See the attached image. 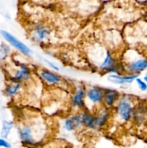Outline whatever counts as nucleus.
<instances>
[{"mask_svg":"<svg viewBox=\"0 0 147 148\" xmlns=\"http://www.w3.org/2000/svg\"><path fill=\"white\" fill-rule=\"evenodd\" d=\"M0 147L10 148L11 147V144L5 138L1 137L0 138Z\"/></svg>","mask_w":147,"mask_h":148,"instance_id":"4be33fe9","label":"nucleus"},{"mask_svg":"<svg viewBox=\"0 0 147 148\" xmlns=\"http://www.w3.org/2000/svg\"><path fill=\"white\" fill-rule=\"evenodd\" d=\"M10 50V49L9 48V46L3 43L1 46V49H0V56H1L2 58H4L5 56H7Z\"/></svg>","mask_w":147,"mask_h":148,"instance_id":"aec40b11","label":"nucleus"},{"mask_svg":"<svg viewBox=\"0 0 147 148\" xmlns=\"http://www.w3.org/2000/svg\"><path fill=\"white\" fill-rule=\"evenodd\" d=\"M35 1H40V2H43V1H46V0H35Z\"/></svg>","mask_w":147,"mask_h":148,"instance_id":"393cba45","label":"nucleus"},{"mask_svg":"<svg viewBox=\"0 0 147 148\" xmlns=\"http://www.w3.org/2000/svg\"><path fill=\"white\" fill-rule=\"evenodd\" d=\"M120 96L119 91L115 89H105L103 106L112 109Z\"/></svg>","mask_w":147,"mask_h":148,"instance_id":"dca6fc26","label":"nucleus"},{"mask_svg":"<svg viewBox=\"0 0 147 148\" xmlns=\"http://www.w3.org/2000/svg\"><path fill=\"white\" fill-rule=\"evenodd\" d=\"M24 85V84L20 82L8 79L4 89V95L10 99H16L22 93Z\"/></svg>","mask_w":147,"mask_h":148,"instance_id":"f8f14e48","label":"nucleus"},{"mask_svg":"<svg viewBox=\"0 0 147 148\" xmlns=\"http://www.w3.org/2000/svg\"><path fill=\"white\" fill-rule=\"evenodd\" d=\"M105 38V44L113 51L120 49L121 45H122V37L117 30H109L106 33Z\"/></svg>","mask_w":147,"mask_h":148,"instance_id":"4468645a","label":"nucleus"},{"mask_svg":"<svg viewBox=\"0 0 147 148\" xmlns=\"http://www.w3.org/2000/svg\"><path fill=\"white\" fill-rule=\"evenodd\" d=\"M138 75L134 74H110L107 77L108 82L118 85H125V84H131L135 80Z\"/></svg>","mask_w":147,"mask_h":148,"instance_id":"2eb2a0df","label":"nucleus"},{"mask_svg":"<svg viewBox=\"0 0 147 148\" xmlns=\"http://www.w3.org/2000/svg\"><path fill=\"white\" fill-rule=\"evenodd\" d=\"M20 142L26 146H35L43 143L48 134L45 118L39 114H32L21 120L17 127Z\"/></svg>","mask_w":147,"mask_h":148,"instance_id":"f03ea898","label":"nucleus"},{"mask_svg":"<svg viewBox=\"0 0 147 148\" xmlns=\"http://www.w3.org/2000/svg\"><path fill=\"white\" fill-rule=\"evenodd\" d=\"M112 109L106 108L105 106L95 111V130H99L104 128L108 125L109 120L112 115Z\"/></svg>","mask_w":147,"mask_h":148,"instance_id":"ddd939ff","label":"nucleus"},{"mask_svg":"<svg viewBox=\"0 0 147 148\" xmlns=\"http://www.w3.org/2000/svg\"><path fill=\"white\" fill-rule=\"evenodd\" d=\"M8 79L17 81L23 84L28 83L32 80L33 72L31 68L22 62H13L12 65H7Z\"/></svg>","mask_w":147,"mask_h":148,"instance_id":"39448f33","label":"nucleus"},{"mask_svg":"<svg viewBox=\"0 0 147 148\" xmlns=\"http://www.w3.org/2000/svg\"><path fill=\"white\" fill-rule=\"evenodd\" d=\"M44 62L46 64L48 65V66H49V67L51 68L53 70L56 71V72H59V69H59V66H57L56 64H54L53 62H50V61L48 60V59H44Z\"/></svg>","mask_w":147,"mask_h":148,"instance_id":"412c9836","label":"nucleus"},{"mask_svg":"<svg viewBox=\"0 0 147 148\" xmlns=\"http://www.w3.org/2000/svg\"><path fill=\"white\" fill-rule=\"evenodd\" d=\"M136 1H138V3H141V4H144V3L147 2V0H135Z\"/></svg>","mask_w":147,"mask_h":148,"instance_id":"5701e85b","label":"nucleus"},{"mask_svg":"<svg viewBox=\"0 0 147 148\" xmlns=\"http://www.w3.org/2000/svg\"><path fill=\"white\" fill-rule=\"evenodd\" d=\"M86 88L83 84H78L74 88L70 98L71 107L75 111H81L85 108V95Z\"/></svg>","mask_w":147,"mask_h":148,"instance_id":"1a4fd4ad","label":"nucleus"},{"mask_svg":"<svg viewBox=\"0 0 147 148\" xmlns=\"http://www.w3.org/2000/svg\"><path fill=\"white\" fill-rule=\"evenodd\" d=\"M144 80L146 81V82H147V74H146V75H145V76H144Z\"/></svg>","mask_w":147,"mask_h":148,"instance_id":"b1692460","label":"nucleus"},{"mask_svg":"<svg viewBox=\"0 0 147 148\" xmlns=\"http://www.w3.org/2000/svg\"><path fill=\"white\" fill-rule=\"evenodd\" d=\"M0 34L7 43H9L13 48H14L20 53L25 56H28V57L31 56V55L33 54V51L29 46H27L23 42L17 39L15 36H14L10 33L2 30L0 31Z\"/></svg>","mask_w":147,"mask_h":148,"instance_id":"9d476101","label":"nucleus"},{"mask_svg":"<svg viewBox=\"0 0 147 148\" xmlns=\"http://www.w3.org/2000/svg\"><path fill=\"white\" fill-rule=\"evenodd\" d=\"M37 74L40 80L46 86L62 88L64 85L63 78L53 71L45 68H39L37 70Z\"/></svg>","mask_w":147,"mask_h":148,"instance_id":"6e6552de","label":"nucleus"},{"mask_svg":"<svg viewBox=\"0 0 147 148\" xmlns=\"http://www.w3.org/2000/svg\"><path fill=\"white\" fill-rule=\"evenodd\" d=\"M119 61L125 74L139 75L147 69V58L133 48L124 50Z\"/></svg>","mask_w":147,"mask_h":148,"instance_id":"7ed1b4c3","label":"nucleus"},{"mask_svg":"<svg viewBox=\"0 0 147 148\" xmlns=\"http://www.w3.org/2000/svg\"><path fill=\"white\" fill-rule=\"evenodd\" d=\"M104 94L105 89L99 86H90L86 88L84 110L95 112L103 106Z\"/></svg>","mask_w":147,"mask_h":148,"instance_id":"0eeeda50","label":"nucleus"},{"mask_svg":"<svg viewBox=\"0 0 147 148\" xmlns=\"http://www.w3.org/2000/svg\"><path fill=\"white\" fill-rule=\"evenodd\" d=\"M85 52L92 66L104 74H122V66L111 50L104 43H89L85 48Z\"/></svg>","mask_w":147,"mask_h":148,"instance_id":"f257e3e1","label":"nucleus"},{"mask_svg":"<svg viewBox=\"0 0 147 148\" xmlns=\"http://www.w3.org/2000/svg\"><path fill=\"white\" fill-rule=\"evenodd\" d=\"M82 111H77L68 116L63 121L62 129L66 133H73L84 127L82 121Z\"/></svg>","mask_w":147,"mask_h":148,"instance_id":"9b49d317","label":"nucleus"},{"mask_svg":"<svg viewBox=\"0 0 147 148\" xmlns=\"http://www.w3.org/2000/svg\"><path fill=\"white\" fill-rule=\"evenodd\" d=\"M135 107V101L132 95L128 94L120 95L118 102L112 108L115 119L121 124L129 122L132 119Z\"/></svg>","mask_w":147,"mask_h":148,"instance_id":"20e7f679","label":"nucleus"},{"mask_svg":"<svg viewBox=\"0 0 147 148\" xmlns=\"http://www.w3.org/2000/svg\"><path fill=\"white\" fill-rule=\"evenodd\" d=\"M13 127H14V124H13L12 121L4 120L2 123L1 133H0L1 137H3V138L7 139L9 137V135H10Z\"/></svg>","mask_w":147,"mask_h":148,"instance_id":"a211bd4d","label":"nucleus"},{"mask_svg":"<svg viewBox=\"0 0 147 148\" xmlns=\"http://www.w3.org/2000/svg\"><path fill=\"white\" fill-rule=\"evenodd\" d=\"M82 112V121L84 127L89 130H95V113L83 110Z\"/></svg>","mask_w":147,"mask_h":148,"instance_id":"f3484780","label":"nucleus"},{"mask_svg":"<svg viewBox=\"0 0 147 148\" xmlns=\"http://www.w3.org/2000/svg\"><path fill=\"white\" fill-rule=\"evenodd\" d=\"M146 91H147V90H146Z\"/></svg>","mask_w":147,"mask_h":148,"instance_id":"a878e982","label":"nucleus"},{"mask_svg":"<svg viewBox=\"0 0 147 148\" xmlns=\"http://www.w3.org/2000/svg\"><path fill=\"white\" fill-rule=\"evenodd\" d=\"M30 37L35 43L45 46L50 43L53 37L52 27L46 23H37L30 27Z\"/></svg>","mask_w":147,"mask_h":148,"instance_id":"423d86ee","label":"nucleus"},{"mask_svg":"<svg viewBox=\"0 0 147 148\" xmlns=\"http://www.w3.org/2000/svg\"><path fill=\"white\" fill-rule=\"evenodd\" d=\"M135 81L136 82V84H137V85H138V88H139L141 91H143V92H144V91H146L147 82H146L144 79L143 80V79H141V78H139L138 77L135 79Z\"/></svg>","mask_w":147,"mask_h":148,"instance_id":"6ab92c4d","label":"nucleus"}]
</instances>
